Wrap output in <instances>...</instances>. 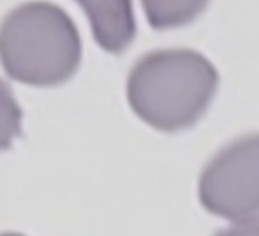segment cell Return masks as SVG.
<instances>
[{
    "instance_id": "obj_3",
    "label": "cell",
    "mask_w": 259,
    "mask_h": 236,
    "mask_svg": "<svg viewBox=\"0 0 259 236\" xmlns=\"http://www.w3.org/2000/svg\"><path fill=\"white\" fill-rule=\"evenodd\" d=\"M198 200L211 216L246 223L259 216V132L223 146L205 164Z\"/></svg>"
},
{
    "instance_id": "obj_6",
    "label": "cell",
    "mask_w": 259,
    "mask_h": 236,
    "mask_svg": "<svg viewBox=\"0 0 259 236\" xmlns=\"http://www.w3.org/2000/svg\"><path fill=\"white\" fill-rule=\"evenodd\" d=\"M23 125L21 105L14 98V91L7 82L0 80V152L12 148V143L18 138Z\"/></svg>"
},
{
    "instance_id": "obj_8",
    "label": "cell",
    "mask_w": 259,
    "mask_h": 236,
    "mask_svg": "<svg viewBox=\"0 0 259 236\" xmlns=\"http://www.w3.org/2000/svg\"><path fill=\"white\" fill-rule=\"evenodd\" d=\"M0 236H25V234H18V232H3Z\"/></svg>"
},
{
    "instance_id": "obj_1",
    "label": "cell",
    "mask_w": 259,
    "mask_h": 236,
    "mask_svg": "<svg viewBox=\"0 0 259 236\" xmlns=\"http://www.w3.org/2000/svg\"><path fill=\"white\" fill-rule=\"evenodd\" d=\"M221 75L202 53L191 48H159L141 55L127 73V103L146 125L175 134L207 114Z\"/></svg>"
},
{
    "instance_id": "obj_5",
    "label": "cell",
    "mask_w": 259,
    "mask_h": 236,
    "mask_svg": "<svg viewBox=\"0 0 259 236\" xmlns=\"http://www.w3.org/2000/svg\"><path fill=\"white\" fill-rule=\"evenodd\" d=\"M211 0H141L146 21L152 30H175L198 21Z\"/></svg>"
},
{
    "instance_id": "obj_2",
    "label": "cell",
    "mask_w": 259,
    "mask_h": 236,
    "mask_svg": "<svg viewBox=\"0 0 259 236\" xmlns=\"http://www.w3.org/2000/svg\"><path fill=\"white\" fill-rule=\"evenodd\" d=\"M0 64L12 80L30 86H59L82 64V39L59 5L30 0L0 21Z\"/></svg>"
},
{
    "instance_id": "obj_7",
    "label": "cell",
    "mask_w": 259,
    "mask_h": 236,
    "mask_svg": "<svg viewBox=\"0 0 259 236\" xmlns=\"http://www.w3.org/2000/svg\"><path fill=\"white\" fill-rule=\"evenodd\" d=\"M214 236H259V218L246 220V223H237L232 227H225Z\"/></svg>"
},
{
    "instance_id": "obj_4",
    "label": "cell",
    "mask_w": 259,
    "mask_h": 236,
    "mask_svg": "<svg viewBox=\"0 0 259 236\" xmlns=\"http://www.w3.org/2000/svg\"><path fill=\"white\" fill-rule=\"evenodd\" d=\"M87 14L94 41L109 55H123L137 39L132 0H75Z\"/></svg>"
}]
</instances>
